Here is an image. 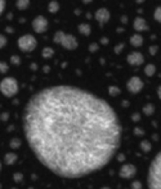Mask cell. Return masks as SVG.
I'll return each instance as SVG.
<instances>
[{"label": "cell", "mask_w": 161, "mask_h": 189, "mask_svg": "<svg viewBox=\"0 0 161 189\" xmlns=\"http://www.w3.org/2000/svg\"><path fill=\"white\" fill-rule=\"evenodd\" d=\"M22 123L38 161L64 179L102 170L121 143L120 121L112 106L74 86H53L32 94Z\"/></svg>", "instance_id": "1"}, {"label": "cell", "mask_w": 161, "mask_h": 189, "mask_svg": "<svg viewBox=\"0 0 161 189\" xmlns=\"http://www.w3.org/2000/svg\"><path fill=\"white\" fill-rule=\"evenodd\" d=\"M147 181L151 189H161V152L152 159L150 165Z\"/></svg>", "instance_id": "2"}, {"label": "cell", "mask_w": 161, "mask_h": 189, "mask_svg": "<svg viewBox=\"0 0 161 189\" xmlns=\"http://www.w3.org/2000/svg\"><path fill=\"white\" fill-rule=\"evenodd\" d=\"M53 42L56 43V44H60V46H62L63 48L68 49V51H74L79 46L77 39L74 35L64 34L63 31H56V34L53 36Z\"/></svg>", "instance_id": "3"}, {"label": "cell", "mask_w": 161, "mask_h": 189, "mask_svg": "<svg viewBox=\"0 0 161 189\" xmlns=\"http://www.w3.org/2000/svg\"><path fill=\"white\" fill-rule=\"evenodd\" d=\"M0 92H2L5 97H14L18 92V82L16 78L6 77L0 82Z\"/></svg>", "instance_id": "4"}, {"label": "cell", "mask_w": 161, "mask_h": 189, "mask_svg": "<svg viewBox=\"0 0 161 189\" xmlns=\"http://www.w3.org/2000/svg\"><path fill=\"white\" fill-rule=\"evenodd\" d=\"M18 47L22 52H32V51L36 48V44L38 42L34 38L32 35H23L18 39Z\"/></svg>", "instance_id": "5"}, {"label": "cell", "mask_w": 161, "mask_h": 189, "mask_svg": "<svg viewBox=\"0 0 161 189\" xmlns=\"http://www.w3.org/2000/svg\"><path fill=\"white\" fill-rule=\"evenodd\" d=\"M126 88L130 93H138L141 92L143 88V82L139 77H131L128 83H126Z\"/></svg>", "instance_id": "6"}, {"label": "cell", "mask_w": 161, "mask_h": 189, "mask_svg": "<svg viewBox=\"0 0 161 189\" xmlns=\"http://www.w3.org/2000/svg\"><path fill=\"white\" fill-rule=\"evenodd\" d=\"M32 29H34V31L39 33V34L45 33L48 29V20L44 16H38L32 21Z\"/></svg>", "instance_id": "7"}, {"label": "cell", "mask_w": 161, "mask_h": 189, "mask_svg": "<svg viewBox=\"0 0 161 189\" xmlns=\"http://www.w3.org/2000/svg\"><path fill=\"white\" fill-rule=\"evenodd\" d=\"M135 174H137V167L131 163L124 165L120 169V176L122 179H131L133 176H135Z\"/></svg>", "instance_id": "8"}, {"label": "cell", "mask_w": 161, "mask_h": 189, "mask_svg": "<svg viewBox=\"0 0 161 189\" xmlns=\"http://www.w3.org/2000/svg\"><path fill=\"white\" fill-rule=\"evenodd\" d=\"M126 60H128L129 65H131V66H141V65H143V62H144V56L141 52H131L128 56Z\"/></svg>", "instance_id": "9"}, {"label": "cell", "mask_w": 161, "mask_h": 189, "mask_svg": "<svg viewBox=\"0 0 161 189\" xmlns=\"http://www.w3.org/2000/svg\"><path fill=\"white\" fill-rule=\"evenodd\" d=\"M96 20L98 21V22L101 25H105L106 22H108V20H109V12L106 9V8H101L96 12Z\"/></svg>", "instance_id": "10"}, {"label": "cell", "mask_w": 161, "mask_h": 189, "mask_svg": "<svg viewBox=\"0 0 161 189\" xmlns=\"http://www.w3.org/2000/svg\"><path fill=\"white\" fill-rule=\"evenodd\" d=\"M133 27H134L135 31H146V30H148V25H147V22H146V20L142 18V17H137L134 20Z\"/></svg>", "instance_id": "11"}, {"label": "cell", "mask_w": 161, "mask_h": 189, "mask_svg": "<svg viewBox=\"0 0 161 189\" xmlns=\"http://www.w3.org/2000/svg\"><path fill=\"white\" fill-rule=\"evenodd\" d=\"M143 36L141 35V34H135V35H133L130 38V44L133 46V47H142L143 46Z\"/></svg>", "instance_id": "12"}, {"label": "cell", "mask_w": 161, "mask_h": 189, "mask_svg": "<svg viewBox=\"0 0 161 189\" xmlns=\"http://www.w3.org/2000/svg\"><path fill=\"white\" fill-rule=\"evenodd\" d=\"M79 31H80V34H83V35H85V36H88V35H90V31H92V29H90V26L88 25V24H81V25H79Z\"/></svg>", "instance_id": "13"}, {"label": "cell", "mask_w": 161, "mask_h": 189, "mask_svg": "<svg viewBox=\"0 0 161 189\" xmlns=\"http://www.w3.org/2000/svg\"><path fill=\"white\" fill-rule=\"evenodd\" d=\"M144 73H146V75H147V77H153V75H155V73H156V66H155V65H152V64L146 65Z\"/></svg>", "instance_id": "14"}, {"label": "cell", "mask_w": 161, "mask_h": 189, "mask_svg": "<svg viewBox=\"0 0 161 189\" xmlns=\"http://www.w3.org/2000/svg\"><path fill=\"white\" fill-rule=\"evenodd\" d=\"M17 154H14V153H8V154H5V157H4V161H5V163L6 165H13L14 162L17 161Z\"/></svg>", "instance_id": "15"}, {"label": "cell", "mask_w": 161, "mask_h": 189, "mask_svg": "<svg viewBox=\"0 0 161 189\" xmlns=\"http://www.w3.org/2000/svg\"><path fill=\"white\" fill-rule=\"evenodd\" d=\"M16 5H17L18 9L23 11V9L27 8L28 5H30V0H17V2H16Z\"/></svg>", "instance_id": "16"}, {"label": "cell", "mask_w": 161, "mask_h": 189, "mask_svg": "<svg viewBox=\"0 0 161 189\" xmlns=\"http://www.w3.org/2000/svg\"><path fill=\"white\" fill-rule=\"evenodd\" d=\"M53 55H54L53 48H49V47L44 48L43 52H41V56L44 57V59H50V57H53Z\"/></svg>", "instance_id": "17"}, {"label": "cell", "mask_w": 161, "mask_h": 189, "mask_svg": "<svg viewBox=\"0 0 161 189\" xmlns=\"http://www.w3.org/2000/svg\"><path fill=\"white\" fill-rule=\"evenodd\" d=\"M143 113L146 115H152L153 113H155V106H153V104H147L143 106Z\"/></svg>", "instance_id": "18"}, {"label": "cell", "mask_w": 161, "mask_h": 189, "mask_svg": "<svg viewBox=\"0 0 161 189\" xmlns=\"http://www.w3.org/2000/svg\"><path fill=\"white\" fill-rule=\"evenodd\" d=\"M48 8H49V12H52V13H57V11L60 9V4H58L57 2H50L49 5H48Z\"/></svg>", "instance_id": "19"}, {"label": "cell", "mask_w": 161, "mask_h": 189, "mask_svg": "<svg viewBox=\"0 0 161 189\" xmlns=\"http://www.w3.org/2000/svg\"><path fill=\"white\" fill-rule=\"evenodd\" d=\"M141 149L144 152V153H148V152L151 150V143L147 141V140H144L141 143Z\"/></svg>", "instance_id": "20"}, {"label": "cell", "mask_w": 161, "mask_h": 189, "mask_svg": "<svg viewBox=\"0 0 161 189\" xmlns=\"http://www.w3.org/2000/svg\"><path fill=\"white\" fill-rule=\"evenodd\" d=\"M108 92L111 96H118L120 93V88H118V87H115V86H111V87H108Z\"/></svg>", "instance_id": "21"}, {"label": "cell", "mask_w": 161, "mask_h": 189, "mask_svg": "<svg viewBox=\"0 0 161 189\" xmlns=\"http://www.w3.org/2000/svg\"><path fill=\"white\" fill-rule=\"evenodd\" d=\"M153 18H155L157 22H160L161 24V5L160 7H157L156 8V11H155V13H153Z\"/></svg>", "instance_id": "22"}, {"label": "cell", "mask_w": 161, "mask_h": 189, "mask_svg": "<svg viewBox=\"0 0 161 189\" xmlns=\"http://www.w3.org/2000/svg\"><path fill=\"white\" fill-rule=\"evenodd\" d=\"M10 148H13V149H17L19 145H21V141H19V139H12L10 140Z\"/></svg>", "instance_id": "23"}, {"label": "cell", "mask_w": 161, "mask_h": 189, "mask_svg": "<svg viewBox=\"0 0 161 189\" xmlns=\"http://www.w3.org/2000/svg\"><path fill=\"white\" fill-rule=\"evenodd\" d=\"M6 71H8V65L2 61L0 62V74H5Z\"/></svg>", "instance_id": "24"}, {"label": "cell", "mask_w": 161, "mask_h": 189, "mask_svg": "<svg viewBox=\"0 0 161 189\" xmlns=\"http://www.w3.org/2000/svg\"><path fill=\"white\" fill-rule=\"evenodd\" d=\"M14 181H16V183H21L22 180H23V175H22V174H19V172H17V174H14Z\"/></svg>", "instance_id": "25"}, {"label": "cell", "mask_w": 161, "mask_h": 189, "mask_svg": "<svg viewBox=\"0 0 161 189\" xmlns=\"http://www.w3.org/2000/svg\"><path fill=\"white\" fill-rule=\"evenodd\" d=\"M10 62H12L13 65H19V64H21V59H19L18 56H12Z\"/></svg>", "instance_id": "26"}, {"label": "cell", "mask_w": 161, "mask_h": 189, "mask_svg": "<svg viewBox=\"0 0 161 189\" xmlns=\"http://www.w3.org/2000/svg\"><path fill=\"white\" fill-rule=\"evenodd\" d=\"M6 44V38L4 35H0V48H4Z\"/></svg>", "instance_id": "27"}, {"label": "cell", "mask_w": 161, "mask_h": 189, "mask_svg": "<svg viewBox=\"0 0 161 189\" xmlns=\"http://www.w3.org/2000/svg\"><path fill=\"white\" fill-rule=\"evenodd\" d=\"M131 188H134V189H141V188H142V183H141V181H133V183H131Z\"/></svg>", "instance_id": "28"}, {"label": "cell", "mask_w": 161, "mask_h": 189, "mask_svg": "<svg viewBox=\"0 0 161 189\" xmlns=\"http://www.w3.org/2000/svg\"><path fill=\"white\" fill-rule=\"evenodd\" d=\"M157 49H159V47H157V46H153V47H150V55H152V56H155V55L157 53Z\"/></svg>", "instance_id": "29"}, {"label": "cell", "mask_w": 161, "mask_h": 189, "mask_svg": "<svg viewBox=\"0 0 161 189\" xmlns=\"http://www.w3.org/2000/svg\"><path fill=\"white\" fill-rule=\"evenodd\" d=\"M134 134H135L137 136H142V135H144V131L141 130V128H138V127H135V128H134Z\"/></svg>", "instance_id": "30"}, {"label": "cell", "mask_w": 161, "mask_h": 189, "mask_svg": "<svg viewBox=\"0 0 161 189\" xmlns=\"http://www.w3.org/2000/svg\"><path fill=\"white\" fill-rule=\"evenodd\" d=\"M97 49H98V44H96V43H93V44L89 46V51H90V52H96Z\"/></svg>", "instance_id": "31"}, {"label": "cell", "mask_w": 161, "mask_h": 189, "mask_svg": "<svg viewBox=\"0 0 161 189\" xmlns=\"http://www.w3.org/2000/svg\"><path fill=\"white\" fill-rule=\"evenodd\" d=\"M4 8H5V0H0V14L3 13Z\"/></svg>", "instance_id": "32"}, {"label": "cell", "mask_w": 161, "mask_h": 189, "mask_svg": "<svg viewBox=\"0 0 161 189\" xmlns=\"http://www.w3.org/2000/svg\"><path fill=\"white\" fill-rule=\"evenodd\" d=\"M131 119H133L134 122H138V121L141 119V115L138 114V113H134V114H133V117H131Z\"/></svg>", "instance_id": "33"}, {"label": "cell", "mask_w": 161, "mask_h": 189, "mask_svg": "<svg viewBox=\"0 0 161 189\" xmlns=\"http://www.w3.org/2000/svg\"><path fill=\"white\" fill-rule=\"evenodd\" d=\"M121 49H124V44H122V43H121V44H119L118 47L115 48V52H116V53H120V51H121Z\"/></svg>", "instance_id": "34"}, {"label": "cell", "mask_w": 161, "mask_h": 189, "mask_svg": "<svg viewBox=\"0 0 161 189\" xmlns=\"http://www.w3.org/2000/svg\"><path fill=\"white\" fill-rule=\"evenodd\" d=\"M157 96H159V99L161 100V86H160L159 88H157Z\"/></svg>", "instance_id": "35"}, {"label": "cell", "mask_w": 161, "mask_h": 189, "mask_svg": "<svg viewBox=\"0 0 161 189\" xmlns=\"http://www.w3.org/2000/svg\"><path fill=\"white\" fill-rule=\"evenodd\" d=\"M2 118H3V119H4V121H5V119H6V118H8V115H6V113H4V114H3V115H2Z\"/></svg>", "instance_id": "36"}, {"label": "cell", "mask_w": 161, "mask_h": 189, "mask_svg": "<svg viewBox=\"0 0 161 189\" xmlns=\"http://www.w3.org/2000/svg\"><path fill=\"white\" fill-rule=\"evenodd\" d=\"M102 43H103V44H107V39L103 38V39H102Z\"/></svg>", "instance_id": "37"}, {"label": "cell", "mask_w": 161, "mask_h": 189, "mask_svg": "<svg viewBox=\"0 0 161 189\" xmlns=\"http://www.w3.org/2000/svg\"><path fill=\"white\" fill-rule=\"evenodd\" d=\"M135 2H137L138 4H141V3H143V2H144V0H135Z\"/></svg>", "instance_id": "38"}, {"label": "cell", "mask_w": 161, "mask_h": 189, "mask_svg": "<svg viewBox=\"0 0 161 189\" xmlns=\"http://www.w3.org/2000/svg\"><path fill=\"white\" fill-rule=\"evenodd\" d=\"M31 68H32V69L35 70V69H36V68H38V66H36V65H35V64H32V65H31Z\"/></svg>", "instance_id": "39"}, {"label": "cell", "mask_w": 161, "mask_h": 189, "mask_svg": "<svg viewBox=\"0 0 161 189\" xmlns=\"http://www.w3.org/2000/svg\"><path fill=\"white\" fill-rule=\"evenodd\" d=\"M90 2H92V0H84V3H85V4H88V3H90Z\"/></svg>", "instance_id": "40"}, {"label": "cell", "mask_w": 161, "mask_h": 189, "mask_svg": "<svg viewBox=\"0 0 161 189\" xmlns=\"http://www.w3.org/2000/svg\"><path fill=\"white\" fill-rule=\"evenodd\" d=\"M0 171H2V163H0Z\"/></svg>", "instance_id": "41"}]
</instances>
